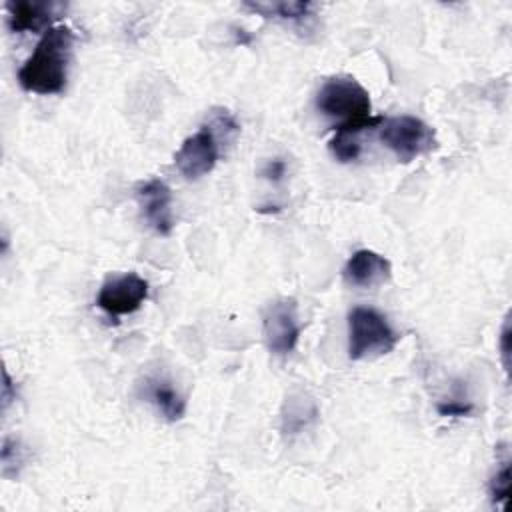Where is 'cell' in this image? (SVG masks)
<instances>
[{"instance_id":"6da1fadb","label":"cell","mask_w":512,"mask_h":512,"mask_svg":"<svg viewBox=\"0 0 512 512\" xmlns=\"http://www.w3.org/2000/svg\"><path fill=\"white\" fill-rule=\"evenodd\" d=\"M74 34L68 26H52L42 34L34 52L18 70V84L40 96L60 94L68 82Z\"/></svg>"},{"instance_id":"7a4b0ae2","label":"cell","mask_w":512,"mask_h":512,"mask_svg":"<svg viewBox=\"0 0 512 512\" xmlns=\"http://www.w3.org/2000/svg\"><path fill=\"white\" fill-rule=\"evenodd\" d=\"M400 334L388 318L368 306H354L348 312V358L372 360L396 348Z\"/></svg>"},{"instance_id":"3957f363","label":"cell","mask_w":512,"mask_h":512,"mask_svg":"<svg viewBox=\"0 0 512 512\" xmlns=\"http://www.w3.org/2000/svg\"><path fill=\"white\" fill-rule=\"evenodd\" d=\"M316 108L330 118H340L342 122L366 120L370 118V94L368 90L352 76H334L328 78L318 94Z\"/></svg>"},{"instance_id":"277c9868","label":"cell","mask_w":512,"mask_h":512,"mask_svg":"<svg viewBox=\"0 0 512 512\" xmlns=\"http://www.w3.org/2000/svg\"><path fill=\"white\" fill-rule=\"evenodd\" d=\"M380 140L404 164L432 152L438 144L434 128L410 114L382 120Z\"/></svg>"},{"instance_id":"5b68a950","label":"cell","mask_w":512,"mask_h":512,"mask_svg":"<svg viewBox=\"0 0 512 512\" xmlns=\"http://www.w3.org/2000/svg\"><path fill=\"white\" fill-rule=\"evenodd\" d=\"M302 324L294 298H280L266 306L262 316V336L266 348L276 356H288L300 338Z\"/></svg>"},{"instance_id":"8992f818","label":"cell","mask_w":512,"mask_h":512,"mask_svg":"<svg viewBox=\"0 0 512 512\" xmlns=\"http://www.w3.org/2000/svg\"><path fill=\"white\" fill-rule=\"evenodd\" d=\"M148 298V282L134 274L108 276L98 290L96 304L110 316H124L136 312Z\"/></svg>"},{"instance_id":"52a82bcc","label":"cell","mask_w":512,"mask_h":512,"mask_svg":"<svg viewBox=\"0 0 512 512\" xmlns=\"http://www.w3.org/2000/svg\"><path fill=\"white\" fill-rule=\"evenodd\" d=\"M220 156L218 140L210 128L202 126V130L188 136L174 154V164L178 172L188 180H198L212 172Z\"/></svg>"},{"instance_id":"ba28073f","label":"cell","mask_w":512,"mask_h":512,"mask_svg":"<svg viewBox=\"0 0 512 512\" xmlns=\"http://www.w3.org/2000/svg\"><path fill=\"white\" fill-rule=\"evenodd\" d=\"M66 12V4L54 0H8L6 22L16 34L50 30L52 22Z\"/></svg>"},{"instance_id":"9c48e42d","label":"cell","mask_w":512,"mask_h":512,"mask_svg":"<svg viewBox=\"0 0 512 512\" xmlns=\"http://www.w3.org/2000/svg\"><path fill=\"white\" fill-rule=\"evenodd\" d=\"M138 204L148 226L160 234L170 236L174 230V214H172V190L160 178H152L142 182L136 188Z\"/></svg>"},{"instance_id":"30bf717a","label":"cell","mask_w":512,"mask_h":512,"mask_svg":"<svg viewBox=\"0 0 512 512\" xmlns=\"http://www.w3.org/2000/svg\"><path fill=\"white\" fill-rule=\"evenodd\" d=\"M344 282L356 288H376L390 280L392 264L382 254L362 248L356 250L342 268Z\"/></svg>"},{"instance_id":"8fae6325","label":"cell","mask_w":512,"mask_h":512,"mask_svg":"<svg viewBox=\"0 0 512 512\" xmlns=\"http://www.w3.org/2000/svg\"><path fill=\"white\" fill-rule=\"evenodd\" d=\"M384 118L380 116H370L366 120H354V122H342L334 136L328 142V148L332 152V156L338 162H352L360 156V140L358 136L368 130V128H376L382 124Z\"/></svg>"},{"instance_id":"7c38bea8","label":"cell","mask_w":512,"mask_h":512,"mask_svg":"<svg viewBox=\"0 0 512 512\" xmlns=\"http://www.w3.org/2000/svg\"><path fill=\"white\" fill-rule=\"evenodd\" d=\"M144 396L156 406V410L168 422L180 420L186 412V400L172 386V382L162 376H154L144 382Z\"/></svg>"},{"instance_id":"4fadbf2b","label":"cell","mask_w":512,"mask_h":512,"mask_svg":"<svg viewBox=\"0 0 512 512\" xmlns=\"http://www.w3.org/2000/svg\"><path fill=\"white\" fill-rule=\"evenodd\" d=\"M244 8L264 18L302 22L312 16V10L316 8V4L298 2V0H280V2H244Z\"/></svg>"},{"instance_id":"5bb4252c","label":"cell","mask_w":512,"mask_h":512,"mask_svg":"<svg viewBox=\"0 0 512 512\" xmlns=\"http://www.w3.org/2000/svg\"><path fill=\"white\" fill-rule=\"evenodd\" d=\"M316 416H318V410H316L314 402H308V404H304V402L292 404V402H290V404H288V412L282 416V420H284L282 428H284L286 432L296 434V432L302 430L308 422H312Z\"/></svg>"},{"instance_id":"9a60e30c","label":"cell","mask_w":512,"mask_h":512,"mask_svg":"<svg viewBox=\"0 0 512 512\" xmlns=\"http://www.w3.org/2000/svg\"><path fill=\"white\" fill-rule=\"evenodd\" d=\"M0 460H2L4 476H10V468H14V472L18 474V468L24 462V450H22L20 442L12 440V438H4L2 448H0Z\"/></svg>"},{"instance_id":"2e32d148","label":"cell","mask_w":512,"mask_h":512,"mask_svg":"<svg viewBox=\"0 0 512 512\" xmlns=\"http://www.w3.org/2000/svg\"><path fill=\"white\" fill-rule=\"evenodd\" d=\"M490 496L494 504H504L510 498V462H504L490 480Z\"/></svg>"},{"instance_id":"e0dca14e","label":"cell","mask_w":512,"mask_h":512,"mask_svg":"<svg viewBox=\"0 0 512 512\" xmlns=\"http://www.w3.org/2000/svg\"><path fill=\"white\" fill-rule=\"evenodd\" d=\"M436 410L440 416H468L474 410L472 402H462V400H446L438 402Z\"/></svg>"},{"instance_id":"ac0fdd59","label":"cell","mask_w":512,"mask_h":512,"mask_svg":"<svg viewBox=\"0 0 512 512\" xmlns=\"http://www.w3.org/2000/svg\"><path fill=\"white\" fill-rule=\"evenodd\" d=\"M286 176V162L282 158H272L262 168V178H266L272 184H278Z\"/></svg>"},{"instance_id":"d6986e66","label":"cell","mask_w":512,"mask_h":512,"mask_svg":"<svg viewBox=\"0 0 512 512\" xmlns=\"http://www.w3.org/2000/svg\"><path fill=\"white\" fill-rule=\"evenodd\" d=\"M510 322L506 318L504 326H502V334H500V352H502V362H504V370H508V356H510Z\"/></svg>"},{"instance_id":"ffe728a7","label":"cell","mask_w":512,"mask_h":512,"mask_svg":"<svg viewBox=\"0 0 512 512\" xmlns=\"http://www.w3.org/2000/svg\"><path fill=\"white\" fill-rule=\"evenodd\" d=\"M2 378H4V384H2V408L6 410L8 408V404L16 398V392L12 390L14 388V382H12V378H10V374L4 370V374H2Z\"/></svg>"}]
</instances>
